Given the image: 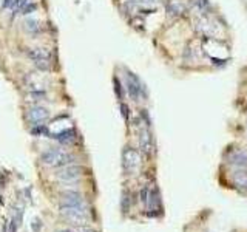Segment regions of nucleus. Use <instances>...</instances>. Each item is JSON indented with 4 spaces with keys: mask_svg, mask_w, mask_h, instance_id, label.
Here are the masks:
<instances>
[{
    "mask_svg": "<svg viewBox=\"0 0 247 232\" xmlns=\"http://www.w3.org/2000/svg\"><path fill=\"white\" fill-rule=\"evenodd\" d=\"M53 138H54L56 141H59L60 144H73L74 141H76V132H74L73 127H69V128H67V130L54 135Z\"/></svg>",
    "mask_w": 247,
    "mask_h": 232,
    "instance_id": "nucleus-9",
    "label": "nucleus"
},
{
    "mask_svg": "<svg viewBox=\"0 0 247 232\" xmlns=\"http://www.w3.org/2000/svg\"><path fill=\"white\" fill-rule=\"evenodd\" d=\"M74 159H76V158H74L73 155L63 152L62 149H57V147L46 150V152H44V153H42V156H40L42 164L50 166V167H63V166H69V164L74 163Z\"/></svg>",
    "mask_w": 247,
    "mask_h": 232,
    "instance_id": "nucleus-1",
    "label": "nucleus"
},
{
    "mask_svg": "<svg viewBox=\"0 0 247 232\" xmlns=\"http://www.w3.org/2000/svg\"><path fill=\"white\" fill-rule=\"evenodd\" d=\"M26 118H28V121L33 124V126H42V122L48 121L50 111H48V109H45V107H42V105H33L28 111H26Z\"/></svg>",
    "mask_w": 247,
    "mask_h": 232,
    "instance_id": "nucleus-5",
    "label": "nucleus"
},
{
    "mask_svg": "<svg viewBox=\"0 0 247 232\" xmlns=\"http://www.w3.org/2000/svg\"><path fill=\"white\" fill-rule=\"evenodd\" d=\"M167 13L168 16H173V17H176V16H179L182 13V5L179 2H171L168 6H167Z\"/></svg>",
    "mask_w": 247,
    "mask_h": 232,
    "instance_id": "nucleus-15",
    "label": "nucleus"
},
{
    "mask_svg": "<svg viewBox=\"0 0 247 232\" xmlns=\"http://www.w3.org/2000/svg\"><path fill=\"white\" fill-rule=\"evenodd\" d=\"M147 198H148V189L144 187L142 190H141V201H142L144 204H147Z\"/></svg>",
    "mask_w": 247,
    "mask_h": 232,
    "instance_id": "nucleus-19",
    "label": "nucleus"
},
{
    "mask_svg": "<svg viewBox=\"0 0 247 232\" xmlns=\"http://www.w3.org/2000/svg\"><path fill=\"white\" fill-rule=\"evenodd\" d=\"M128 209H130V198H128L127 192H123V197H122V212L127 214Z\"/></svg>",
    "mask_w": 247,
    "mask_h": 232,
    "instance_id": "nucleus-16",
    "label": "nucleus"
},
{
    "mask_svg": "<svg viewBox=\"0 0 247 232\" xmlns=\"http://www.w3.org/2000/svg\"><path fill=\"white\" fill-rule=\"evenodd\" d=\"M230 164H233L236 167H244L247 166V153L244 152H235L230 156Z\"/></svg>",
    "mask_w": 247,
    "mask_h": 232,
    "instance_id": "nucleus-12",
    "label": "nucleus"
},
{
    "mask_svg": "<svg viewBox=\"0 0 247 232\" xmlns=\"http://www.w3.org/2000/svg\"><path fill=\"white\" fill-rule=\"evenodd\" d=\"M142 5H145V6H152V5H154L158 2V0H139Z\"/></svg>",
    "mask_w": 247,
    "mask_h": 232,
    "instance_id": "nucleus-22",
    "label": "nucleus"
},
{
    "mask_svg": "<svg viewBox=\"0 0 247 232\" xmlns=\"http://www.w3.org/2000/svg\"><path fill=\"white\" fill-rule=\"evenodd\" d=\"M121 111H122V116L125 119H128V107L125 104H121Z\"/></svg>",
    "mask_w": 247,
    "mask_h": 232,
    "instance_id": "nucleus-20",
    "label": "nucleus"
},
{
    "mask_svg": "<svg viewBox=\"0 0 247 232\" xmlns=\"http://www.w3.org/2000/svg\"><path fill=\"white\" fill-rule=\"evenodd\" d=\"M122 166H123V169H125L127 172H130V173L138 170V167L141 166V156H139V153L135 149H130V147L123 149V152H122Z\"/></svg>",
    "mask_w": 247,
    "mask_h": 232,
    "instance_id": "nucleus-4",
    "label": "nucleus"
},
{
    "mask_svg": "<svg viewBox=\"0 0 247 232\" xmlns=\"http://www.w3.org/2000/svg\"><path fill=\"white\" fill-rule=\"evenodd\" d=\"M139 147L144 153H150L153 149V138L148 128H142L139 133Z\"/></svg>",
    "mask_w": 247,
    "mask_h": 232,
    "instance_id": "nucleus-8",
    "label": "nucleus"
},
{
    "mask_svg": "<svg viewBox=\"0 0 247 232\" xmlns=\"http://www.w3.org/2000/svg\"><path fill=\"white\" fill-rule=\"evenodd\" d=\"M31 3V0H14V6H15V9H20V11H22V9L25 8V6H28V5Z\"/></svg>",
    "mask_w": 247,
    "mask_h": 232,
    "instance_id": "nucleus-17",
    "label": "nucleus"
},
{
    "mask_svg": "<svg viewBox=\"0 0 247 232\" xmlns=\"http://www.w3.org/2000/svg\"><path fill=\"white\" fill-rule=\"evenodd\" d=\"M14 0H5V6H13Z\"/></svg>",
    "mask_w": 247,
    "mask_h": 232,
    "instance_id": "nucleus-24",
    "label": "nucleus"
},
{
    "mask_svg": "<svg viewBox=\"0 0 247 232\" xmlns=\"http://www.w3.org/2000/svg\"><path fill=\"white\" fill-rule=\"evenodd\" d=\"M60 214L77 226H85L88 221L87 204H65V206L60 204Z\"/></svg>",
    "mask_w": 247,
    "mask_h": 232,
    "instance_id": "nucleus-2",
    "label": "nucleus"
},
{
    "mask_svg": "<svg viewBox=\"0 0 247 232\" xmlns=\"http://www.w3.org/2000/svg\"><path fill=\"white\" fill-rule=\"evenodd\" d=\"M77 232H94V231H93V229H88L87 226H80Z\"/></svg>",
    "mask_w": 247,
    "mask_h": 232,
    "instance_id": "nucleus-23",
    "label": "nucleus"
},
{
    "mask_svg": "<svg viewBox=\"0 0 247 232\" xmlns=\"http://www.w3.org/2000/svg\"><path fill=\"white\" fill-rule=\"evenodd\" d=\"M159 203V197H158V192L156 190H148V198H147V206L148 209H154Z\"/></svg>",
    "mask_w": 247,
    "mask_h": 232,
    "instance_id": "nucleus-14",
    "label": "nucleus"
},
{
    "mask_svg": "<svg viewBox=\"0 0 247 232\" xmlns=\"http://www.w3.org/2000/svg\"><path fill=\"white\" fill-rule=\"evenodd\" d=\"M63 232H71V231H63Z\"/></svg>",
    "mask_w": 247,
    "mask_h": 232,
    "instance_id": "nucleus-25",
    "label": "nucleus"
},
{
    "mask_svg": "<svg viewBox=\"0 0 247 232\" xmlns=\"http://www.w3.org/2000/svg\"><path fill=\"white\" fill-rule=\"evenodd\" d=\"M40 228H42V223H40V220L39 218H36L33 223H31V229H33V232H39L40 231Z\"/></svg>",
    "mask_w": 247,
    "mask_h": 232,
    "instance_id": "nucleus-18",
    "label": "nucleus"
},
{
    "mask_svg": "<svg viewBox=\"0 0 247 232\" xmlns=\"http://www.w3.org/2000/svg\"><path fill=\"white\" fill-rule=\"evenodd\" d=\"M23 28H25L26 33H29V34H37L40 31V23H39V20H36V19H26L23 22Z\"/></svg>",
    "mask_w": 247,
    "mask_h": 232,
    "instance_id": "nucleus-13",
    "label": "nucleus"
},
{
    "mask_svg": "<svg viewBox=\"0 0 247 232\" xmlns=\"http://www.w3.org/2000/svg\"><path fill=\"white\" fill-rule=\"evenodd\" d=\"M232 180L235 183V186H238L239 189H244L247 190V172L244 170H238L232 175Z\"/></svg>",
    "mask_w": 247,
    "mask_h": 232,
    "instance_id": "nucleus-11",
    "label": "nucleus"
},
{
    "mask_svg": "<svg viewBox=\"0 0 247 232\" xmlns=\"http://www.w3.org/2000/svg\"><path fill=\"white\" fill-rule=\"evenodd\" d=\"M60 204L65 206V204H87L85 200L82 198V195L77 192H67L63 193L62 198H60Z\"/></svg>",
    "mask_w": 247,
    "mask_h": 232,
    "instance_id": "nucleus-10",
    "label": "nucleus"
},
{
    "mask_svg": "<svg viewBox=\"0 0 247 232\" xmlns=\"http://www.w3.org/2000/svg\"><path fill=\"white\" fill-rule=\"evenodd\" d=\"M26 56H28L34 63L37 62H51L53 53L48 48H29L26 50Z\"/></svg>",
    "mask_w": 247,
    "mask_h": 232,
    "instance_id": "nucleus-6",
    "label": "nucleus"
},
{
    "mask_svg": "<svg viewBox=\"0 0 247 232\" xmlns=\"http://www.w3.org/2000/svg\"><path fill=\"white\" fill-rule=\"evenodd\" d=\"M82 173H84V169L80 166L69 164V166L59 167V170L56 172V178L63 183H74L82 176Z\"/></svg>",
    "mask_w": 247,
    "mask_h": 232,
    "instance_id": "nucleus-3",
    "label": "nucleus"
},
{
    "mask_svg": "<svg viewBox=\"0 0 247 232\" xmlns=\"http://www.w3.org/2000/svg\"><path fill=\"white\" fill-rule=\"evenodd\" d=\"M127 90H128V94L131 96L133 101H139V98H141V94H142V84L133 73H128Z\"/></svg>",
    "mask_w": 247,
    "mask_h": 232,
    "instance_id": "nucleus-7",
    "label": "nucleus"
},
{
    "mask_svg": "<svg viewBox=\"0 0 247 232\" xmlns=\"http://www.w3.org/2000/svg\"><path fill=\"white\" fill-rule=\"evenodd\" d=\"M114 84H116V93H117V98H122V91H121V84L117 82V79H114Z\"/></svg>",
    "mask_w": 247,
    "mask_h": 232,
    "instance_id": "nucleus-21",
    "label": "nucleus"
}]
</instances>
